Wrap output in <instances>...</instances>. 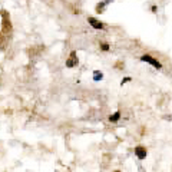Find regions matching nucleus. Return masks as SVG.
<instances>
[{
    "mask_svg": "<svg viewBox=\"0 0 172 172\" xmlns=\"http://www.w3.org/2000/svg\"><path fill=\"white\" fill-rule=\"evenodd\" d=\"M141 60L142 62H146V63H149V65H152L154 68H156V69H162V65L159 63L156 59H154L152 56H149V55H143V56L141 57Z\"/></svg>",
    "mask_w": 172,
    "mask_h": 172,
    "instance_id": "f257e3e1",
    "label": "nucleus"
},
{
    "mask_svg": "<svg viewBox=\"0 0 172 172\" xmlns=\"http://www.w3.org/2000/svg\"><path fill=\"white\" fill-rule=\"evenodd\" d=\"M78 63H79V60H78V56H76V52H72L69 59L66 60V66H68V68H73V66H76Z\"/></svg>",
    "mask_w": 172,
    "mask_h": 172,
    "instance_id": "f03ea898",
    "label": "nucleus"
},
{
    "mask_svg": "<svg viewBox=\"0 0 172 172\" xmlns=\"http://www.w3.org/2000/svg\"><path fill=\"white\" fill-rule=\"evenodd\" d=\"M135 155L138 156L139 159H145L146 158V149L143 146H136L135 148Z\"/></svg>",
    "mask_w": 172,
    "mask_h": 172,
    "instance_id": "7ed1b4c3",
    "label": "nucleus"
},
{
    "mask_svg": "<svg viewBox=\"0 0 172 172\" xmlns=\"http://www.w3.org/2000/svg\"><path fill=\"white\" fill-rule=\"evenodd\" d=\"M88 22L91 23L92 27H95V29H103V23H102V22H99V20H96L95 17H89Z\"/></svg>",
    "mask_w": 172,
    "mask_h": 172,
    "instance_id": "20e7f679",
    "label": "nucleus"
},
{
    "mask_svg": "<svg viewBox=\"0 0 172 172\" xmlns=\"http://www.w3.org/2000/svg\"><path fill=\"white\" fill-rule=\"evenodd\" d=\"M102 78H103L102 72H99V70H95V72H93V81H95V82H99Z\"/></svg>",
    "mask_w": 172,
    "mask_h": 172,
    "instance_id": "39448f33",
    "label": "nucleus"
},
{
    "mask_svg": "<svg viewBox=\"0 0 172 172\" xmlns=\"http://www.w3.org/2000/svg\"><path fill=\"white\" fill-rule=\"evenodd\" d=\"M119 118H121V112L118 111V112H115V113L112 115L111 118H109V121H111V122H118Z\"/></svg>",
    "mask_w": 172,
    "mask_h": 172,
    "instance_id": "423d86ee",
    "label": "nucleus"
},
{
    "mask_svg": "<svg viewBox=\"0 0 172 172\" xmlns=\"http://www.w3.org/2000/svg\"><path fill=\"white\" fill-rule=\"evenodd\" d=\"M105 4H106V3H105V2H103V3H101V4H98V6H96V10H98L99 13H102V10H103Z\"/></svg>",
    "mask_w": 172,
    "mask_h": 172,
    "instance_id": "0eeeda50",
    "label": "nucleus"
},
{
    "mask_svg": "<svg viewBox=\"0 0 172 172\" xmlns=\"http://www.w3.org/2000/svg\"><path fill=\"white\" fill-rule=\"evenodd\" d=\"M102 50L108 52V50H109V44H108V43H103V44H102Z\"/></svg>",
    "mask_w": 172,
    "mask_h": 172,
    "instance_id": "6e6552de",
    "label": "nucleus"
},
{
    "mask_svg": "<svg viewBox=\"0 0 172 172\" xmlns=\"http://www.w3.org/2000/svg\"><path fill=\"white\" fill-rule=\"evenodd\" d=\"M129 81H131V78H125L123 81H122V83H126V82H129Z\"/></svg>",
    "mask_w": 172,
    "mask_h": 172,
    "instance_id": "1a4fd4ad",
    "label": "nucleus"
},
{
    "mask_svg": "<svg viewBox=\"0 0 172 172\" xmlns=\"http://www.w3.org/2000/svg\"><path fill=\"white\" fill-rule=\"evenodd\" d=\"M109 2H112V0H105V3H106V4H108Z\"/></svg>",
    "mask_w": 172,
    "mask_h": 172,
    "instance_id": "9d476101",
    "label": "nucleus"
},
{
    "mask_svg": "<svg viewBox=\"0 0 172 172\" xmlns=\"http://www.w3.org/2000/svg\"><path fill=\"white\" fill-rule=\"evenodd\" d=\"M115 172H121V171H115Z\"/></svg>",
    "mask_w": 172,
    "mask_h": 172,
    "instance_id": "9b49d317",
    "label": "nucleus"
}]
</instances>
